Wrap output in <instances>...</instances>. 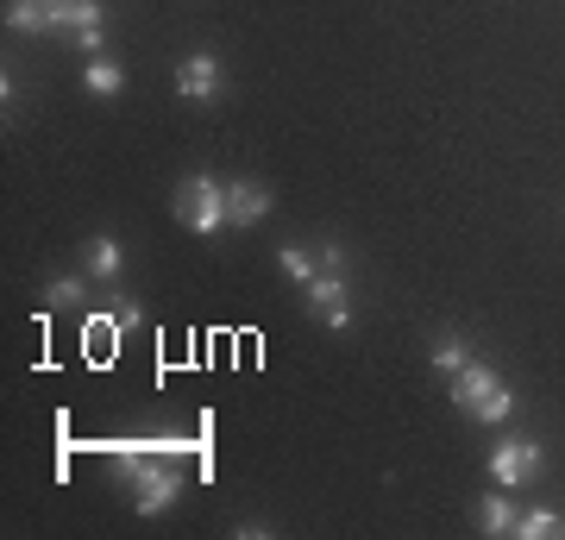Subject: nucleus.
<instances>
[{
  "mask_svg": "<svg viewBox=\"0 0 565 540\" xmlns=\"http://www.w3.org/2000/svg\"><path fill=\"white\" fill-rule=\"evenodd\" d=\"M452 402H459L471 421H509L515 415V396L503 390V378H497L490 364H465L459 378H452Z\"/></svg>",
  "mask_w": 565,
  "mask_h": 540,
  "instance_id": "obj_1",
  "label": "nucleus"
},
{
  "mask_svg": "<svg viewBox=\"0 0 565 540\" xmlns=\"http://www.w3.org/2000/svg\"><path fill=\"white\" fill-rule=\"evenodd\" d=\"M177 221L189 226V233H214V226H226V182L189 177L177 189Z\"/></svg>",
  "mask_w": 565,
  "mask_h": 540,
  "instance_id": "obj_2",
  "label": "nucleus"
},
{
  "mask_svg": "<svg viewBox=\"0 0 565 540\" xmlns=\"http://www.w3.org/2000/svg\"><path fill=\"white\" fill-rule=\"evenodd\" d=\"M132 490H139V516H163L177 502V472H170V453L163 459H145L132 472Z\"/></svg>",
  "mask_w": 565,
  "mask_h": 540,
  "instance_id": "obj_3",
  "label": "nucleus"
},
{
  "mask_svg": "<svg viewBox=\"0 0 565 540\" xmlns=\"http://www.w3.org/2000/svg\"><path fill=\"white\" fill-rule=\"evenodd\" d=\"M534 472H541V446L534 441H503L497 453H490V478L503 484V490H522Z\"/></svg>",
  "mask_w": 565,
  "mask_h": 540,
  "instance_id": "obj_4",
  "label": "nucleus"
},
{
  "mask_svg": "<svg viewBox=\"0 0 565 540\" xmlns=\"http://www.w3.org/2000/svg\"><path fill=\"white\" fill-rule=\"evenodd\" d=\"M308 308H315L327 327H345V320H352V308H345V277H340V271H321V277L308 283Z\"/></svg>",
  "mask_w": 565,
  "mask_h": 540,
  "instance_id": "obj_5",
  "label": "nucleus"
},
{
  "mask_svg": "<svg viewBox=\"0 0 565 540\" xmlns=\"http://www.w3.org/2000/svg\"><path fill=\"white\" fill-rule=\"evenodd\" d=\"M221 82H226L221 63L202 51V57H189V63L177 70V95H182V100H214V95H221Z\"/></svg>",
  "mask_w": 565,
  "mask_h": 540,
  "instance_id": "obj_6",
  "label": "nucleus"
},
{
  "mask_svg": "<svg viewBox=\"0 0 565 540\" xmlns=\"http://www.w3.org/2000/svg\"><path fill=\"white\" fill-rule=\"evenodd\" d=\"M13 32H63V0H7Z\"/></svg>",
  "mask_w": 565,
  "mask_h": 540,
  "instance_id": "obj_7",
  "label": "nucleus"
},
{
  "mask_svg": "<svg viewBox=\"0 0 565 540\" xmlns=\"http://www.w3.org/2000/svg\"><path fill=\"white\" fill-rule=\"evenodd\" d=\"M264 214H270V189H258V182H226V221L252 226Z\"/></svg>",
  "mask_w": 565,
  "mask_h": 540,
  "instance_id": "obj_8",
  "label": "nucleus"
},
{
  "mask_svg": "<svg viewBox=\"0 0 565 540\" xmlns=\"http://www.w3.org/2000/svg\"><path fill=\"white\" fill-rule=\"evenodd\" d=\"M63 25L76 32L82 51H102V0H63Z\"/></svg>",
  "mask_w": 565,
  "mask_h": 540,
  "instance_id": "obj_9",
  "label": "nucleus"
},
{
  "mask_svg": "<svg viewBox=\"0 0 565 540\" xmlns=\"http://www.w3.org/2000/svg\"><path fill=\"white\" fill-rule=\"evenodd\" d=\"M120 264H126V252H120V240H88V271L95 277H120Z\"/></svg>",
  "mask_w": 565,
  "mask_h": 540,
  "instance_id": "obj_10",
  "label": "nucleus"
},
{
  "mask_svg": "<svg viewBox=\"0 0 565 540\" xmlns=\"http://www.w3.org/2000/svg\"><path fill=\"white\" fill-rule=\"evenodd\" d=\"M478 521H484V534H515V509H509V497H484L478 502Z\"/></svg>",
  "mask_w": 565,
  "mask_h": 540,
  "instance_id": "obj_11",
  "label": "nucleus"
},
{
  "mask_svg": "<svg viewBox=\"0 0 565 540\" xmlns=\"http://www.w3.org/2000/svg\"><path fill=\"white\" fill-rule=\"evenodd\" d=\"M434 364H440L446 378H459L465 364H471V352H465V340H452V333H440V340H434Z\"/></svg>",
  "mask_w": 565,
  "mask_h": 540,
  "instance_id": "obj_12",
  "label": "nucleus"
},
{
  "mask_svg": "<svg viewBox=\"0 0 565 540\" xmlns=\"http://www.w3.org/2000/svg\"><path fill=\"white\" fill-rule=\"evenodd\" d=\"M88 88H95V95H120V88H126V76H120V63H107V57H95V63H88Z\"/></svg>",
  "mask_w": 565,
  "mask_h": 540,
  "instance_id": "obj_13",
  "label": "nucleus"
},
{
  "mask_svg": "<svg viewBox=\"0 0 565 540\" xmlns=\"http://www.w3.org/2000/svg\"><path fill=\"white\" fill-rule=\"evenodd\" d=\"M277 258H282V271H289V277L302 283V289H308L315 277H321V271H315V258H308V245H282Z\"/></svg>",
  "mask_w": 565,
  "mask_h": 540,
  "instance_id": "obj_14",
  "label": "nucleus"
},
{
  "mask_svg": "<svg viewBox=\"0 0 565 540\" xmlns=\"http://www.w3.org/2000/svg\"><path fill=\"white\" fill-rule=\"evenodd\" d=\"M515 534H522V540H546V534H559V516H546V509H527V516L515 521Z\"/></svg>",
  "mask_w": 565,
  "mask_h": 540,
  "instance_id": "obj_15",
  "label": "nucleus"
},
{
  "mask_svg": "<svg viewBox=\"0 0 565 540\" xmlns=\"http://www.w3.org/2000/svg\"><path fill=\"white\" fill-rule=\"evenodd\" d=\"M44 301H82V283H76V277L51 283V289H44Z\"/></svg>",
  "mask_w": 565,
  "mask_h": 540,
  "instance_id": "obj_16",
  "label": "nucleus"
},
{
  "mask_svg": "<svg viewBox=\"0 0 565 540\" xmlns=\"http://www.w3.org/2000/svg\"><path fill=\"white\" fill-rule=\"evenodd\" d=\"M114 327H126V333H132V327H145V308H139V301H126V308H120V320H114Z\"/></svg>",
  "mask_w": 565,
  "mask_h": 540,
  "instance_id": "obj_17",
  "label": "nucleus"
}]
</instances>
